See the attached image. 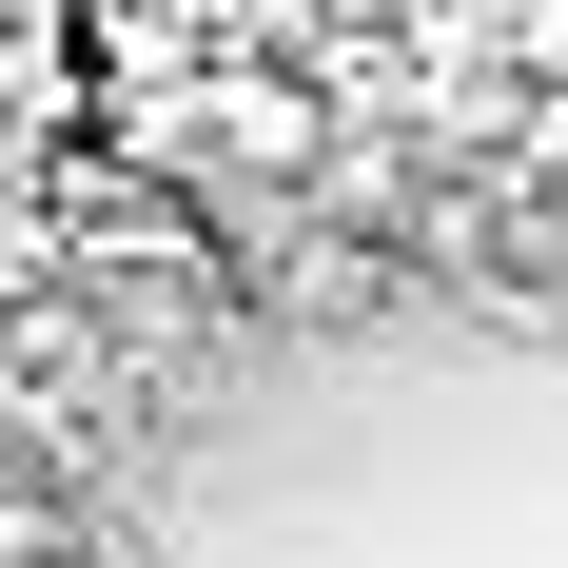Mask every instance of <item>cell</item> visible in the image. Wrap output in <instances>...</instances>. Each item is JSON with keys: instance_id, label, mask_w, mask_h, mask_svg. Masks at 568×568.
Returning a JSON list of instances; mask_svg holds the SVG:
<instances>
[{"instance_id": "obj_1", "label": "cell", "mask_w": 568, "mask_h": 568, "mask_svg": "<svg viewBox=\"0 0 568 568\" xmlns=\"http://www.w3.org/2000/svg\"><path fill=\"white\" fill-rule=\"evenodd\" d=\"M432 255L490 314H568V176H452L432 196Z\"/></svg>"}, {"instance_id": "obj_2", "label": "cell", "mask_w": 568, "mask_h": 568, "mask_svg": "<svg viewBox=\"0 0 568 568\" xmlns=\"http://www.w3.org/2000/svg\"><path fill=\"white\" fill-rule=\"evenodd\" d=\"M59 549H79V529H59L40 490H0V568H59Z\"/></svg>"}]
</instances>
